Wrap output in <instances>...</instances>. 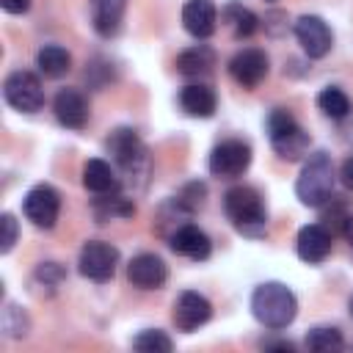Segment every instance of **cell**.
I'll use <instances>...</instances> for the list:
<instances>
[{
	"mask_svg": "<svg viewBox=\"0 0 353 353\" xmlns=\"http://www.w3.org/2000/svg\"><path fill=\"white\" fill-rule=\"evenodd\" d=\"M3 331H6V336H11V339H22V336H28V331H30V317L25 314V309L22 306H17V303H6V309H3Z\"/></svg>",
	"mask_w": 353,
	"mask_h": 353,
	"instance_id": "obj_28",
	"label": "cell"
},
{
	"mask_svg": "<svg viewBox=\"0 0 353 353\" xmlns=\"http://www.w3.org/2000/svg\"><path fill=\"white\" fill-rule=\"evenodd\" d=\"M251 314L265 328L281 331V328H287L295 320V314H298V298L281 281H262L251 292Z\"/></svg>",
	"mask_w": 353,
	"mask_h": 353,
	"instance_id": "obj_1",
	"label": "cell"
},
{
	"mask_svg": "<svg viewBox=\"0 0 353 353\" xmlns=\"http://www.w3.org/2000/svg\"><path fill=\"white\" fill-rule=\"evenodd\" d=\"M91 25L99 36L110 39L119 33L121 28V19H124V8H127V0H91Z\"/></svg>",
	"mask_w": 353,
	"mask_h": 353,
	"instance_id": "obj_17",
	"label": "cell"
},
{
	"mask_svg": "<svg viewBox=\"0 0 353 353\" xmlns=\"http://www.w3.org/2000/svg\"><path fill=\"white\" fill-rule=\"evenodd\" d=\"M105 146H108L110 157L116 160V165L130 176V182L141 179V182L146 185L149 154H146V146H143V141L138 138L135 130H130V127H119V130H113V132L108 135Z\"/></svg>",
	"mask_w": 353,
	"mask_h": 353,
	"instance_id": "obj_4",
	"label": "cell"
},
{
	"mask_svg": "<svg viewBox=\"0 0 353 353\" xmlns=\"http://www.w3.org/2000/svg\"><path fill=\"white\" fill-rule=\"evenodd\" d=\"M268 55L259 47H245L229 61V72L243 88H256L268 77Z\"/></svg>",
	"mask_w": 353,
	"mask_h": 353,
	"instance_id": "obj_10",
	"label": "cell"
},
{
	"mask_svg": "<svg viewBox=\"0 0 353 353\" xmlns=\"http://www.w3.org/2000/svg\"><path fill=\"white\" fill-rule=\"evenodd\" d=\"M33 281H39L41 287L55 290L58 284L66 281V270H63L61 262H41V265L36 268V273H33Z\"/></svg>",
	"mask_w": 353,
	"mask_h": 353,
	"instance_id": "obj_29",
	"label": "cell"
},
{
	"mask_svg": "<svg viewBox=\"0 0 353 353\" xmlns=\"http://www.w3.org/2000/svg\"><path fill=\"white\" fill-rule=\"evenodd\" d=\"M83 185H85V190H91L97 196H105V193H116L119 185H121V179L116 176V171L110 168V163H105L99 157H91L83 165Z\"/></svg>",
	"mask_w": 353,
	"mask_h": 353,
	"instance_id": "obj_19",
	"label": "cell"
},
{
	"mask_svg": "<svg viewBox=\"0 0 353 353\" xmlns=\"http://www.w3.org/2000/svg\"><path fill=\"white\" fill-rule=\"evenodd\" d=\"M176 199L193 212V210H199V207L204 204V199H207V185H204V182H188V185L179 190Z\"/></svg>",
	"mask_w": 353,
	"mask_h": 353,
	"instance_id": "obj_30",
	"label": "cell"
},
{
	"mask_svg": "<svg viewBox=\"0 0 353 353\" xmlns=\"http://www.w3.org/2000/svg\"><path fill=\"white\" fill-rule=\"evenodd\" d=\"M182 25L196 39H210L218 25V11L212 0H188L182 8Z\"/></svg>",
	"mask_w": 353,
	"mask_h": 353,
	"instance_id": "obj_16",
	"label": "cell"
},
{
	"mask_svg": "<svg viewBox=\"0 0 353 353\" xmlns=\"http://www.w3.org/2000/svg\"><path fill=\"white\" fill-rule=\"evenodd\" d=\"M284 19H287L284 11H268L262 22H265V30H268L270 36H281V33L287 30V22H284Z\"/></svg>",
	"mask_w": 353,
	"mask_h": 353,
	"instance_id": "obj_32",
	"label": "cell"
},
{
	"mask_svg": "<svg viewBox=\"0 0 353 353\" xmlns=\"http://www.w3.org/2000/svg\"><path fill=\"white\" fill-rule=\"evenodd\" d=\"M317 108L328 116V119H345L350 113V97L336 88V85H328L317 94Z\"/></svg>",
	"mask_w": 353,
	"mask_h": 353,
	"instance_id": "obj_25",
	"label": "cell"
},
{
	"mask_svg": "<svg viewBox=\"0 0 353 353\" xmlns=\"http://www.w3.org/2000/svg\"><path fill=\"white\" fill-rule=\"evenodd\" d=\"M80 273L91 281H108L113 279L116 268H119V248L105 243V240H88L80 248Z\"/></svg>",
	"mask_w": 353,
	"mask_h": 353,
	"instance_id": "obj_7",
	"label": "cell"
},
{
	"mask_svg": "<svg viewBox=\"0 0 353 353\" xmlns=\"http://www.w3.org/2000/svg\"><path fill=\"white\" fill-rule=\"evenodd\" d=\"M127 279L138 290H160L168 279V268L157 254H138L127 265Z\"/></svg>",
	"mask_w": 353,
	"mask_h": 353,
	"instance_id": "obj_12",
	"label": "cell"
},
{
	"mask_svg": "<svg viewBox=\"0 0 353 353\" xmlns=\"http://www.w3.org/2000/svg\"><path fill=\"white\" fill-rule=\"evenodd\" d=\"M251 165V146L240 138L221 141L210 152V174L218 179H237Z\"/></svg>",
	"mask_w": 353,
	"mask_h": 353,
	"instance_id": "obj_6",
	"label": "cell"
},
{
	"mask_svg": "<svg viewBox=\"0 0 353 353\" xmlns=\"http://www.w3.org/2000/svg\"><path fill=\"white\" fill-rule=\"evenodd\" d=\"M309 132L301 127V124H292L290 130H284V132H279V135H273L270 138V146H273V152L281 157V160H301L306 152H309Z\"/></svg>",
	"mask_w": 353,
	"mask_h": 353,
	"instance_id": "obj_20",
	"label": "cell"
},
{
	"mask_svg": "<svg viewBox=\"0 0 353 353\" xmlns=\"http://www.w3.org/2000/svg\"><path fill=\"white\" fill-rule=\"evenodd\" d=\"M55 119L69 130H83L88 121V102L77 88H61L52 99Z\"/></svg>",
	"mask_w": 353,
	"mask_h": 353,
	"instance_id": "obj_13",
	"label": "cell"
},
{
	"mask_svg": "<svg viewBox=\"0 0 353 353\" xmlns=\"http://www.w3.org/2000/svg\"><path fill=\"white\" fill-rule=\"evenodd\" d=\"M334 193V163L328 152H314L303 163L298 182H295V196L306 207H323Z\"/></svg>",
	"mask_w": 353,
	"mask_h": 353,
	"instance_id": "obj_3",
	"label": "cell"
},
{
	"mask_svg": "<svg viewBox=\"0 0 353 353\" xmlns=\"http://www.w3.org/2000/svg\"><path fill=\"white\" fill-rule=\"evenodd\" d=\"M3 97L19 113H36L44 108V88L33 72H11L3 83Z\"/></svg>",
	"mask_w": 353,
	"mask_h": 353,
	"instance_id": "obj_5",
	"label": "cell"
},
{
	"mask_svg": "<svg viewBox=\"0 0 353 353\" xmlns=\"http://www.w3.org/2000/svg\"><path fill=\"white\" fill-rule=\"evenodd\" d=\"M223 210L234 229L243 234H262L268 223V210L256 188L251 185H234L223 193Z\"/></svg>",
	"mask_w": 353,
	"mask_h": 353,
	"instance_id": "obj_2",
	"label": "cell"
},
{
	"mask_svg": "<svg viewBox=\"0 0 353 353\" xmlns=\"http://www.w3.org/2000/svg\"><path fill=\"white\" fill-rule=\"evenodd\" d=\"M179 105L188 116H196V119H210L218 108V97L215 91L207 85V83H190L182 88L179 94Z\"/></svg>",
	"mask_w": 353,
	"mask_h": 353,
	"instance_id": "obj_18",
	"label": "cell"
},
{
	"mask_svg": "<svg viewBox=\"0 0 353 353\" xmlns=\"http://www.w3.org/2000/svg\"><path fill=\"white\" fill-rule=\"evenodd\" d=\"M0 229H3V234H0V254H8L14 248V243H17V237H19L17 218L11 212H3L0 215Z\"/></svg>",
	"mask_w": 353,
	"mask_h": 353,
	"instance_id": "obj_31",
	"label": "cell"
},
{
	"mask_svg": "<svg viewBox=\"0 0 353 353\" xmlns=\"http://www.w3.org/2000/svg\"><path fill=\"white\" fill-rule=\"evenodd\" d=\"M36 66H39V72H41L44 77L58 80V77H63V74L69 72L72 55H69L66 47H61V44H44V47L36 52Z\"/></svg>",
	"mask_w": 353,
	"mask_h": 353,
	"instance_id": "obj_22",
	"label": "cell"
},
{
	"mask_svg": "<svg viewBox=\"0 0 353 353\" xmlns=\"http://www.w3.org/2000/svg\"><path fill=\"white\" fill-rule=\"evenodd\" d=\"M0 6L8 14H25L30 8V0H0Z\"/></svg>",
	"mask_w": 353,
	"mask_h": 353,
	"instance_id": "obj_33",
	"label": "cell"
},
{
	"mask_svg": "<svg viewBox=\"0 0 353 353\" xmlns=\"http://www.w3.org/2000/svg\"><path fill=\"white\" fill-rule=\"evenodd\" d=\"M25 218L39 229H52L61 215V196L52 185H36L22 199Z\"/></svg>",
	"mask_w": 353,
	"mask_h": 353,
	"instance_id": "obj_8",
	"label": "cell"
},
{
	"mask_svg": "<svg viewBox=\"0 0 353 353\" xmlns=\"http://www.w3.org/2000/svg\"><path fill=\"white\" fill-rule=\"evenodd\" d=\"M342 182L353 190V157H347V160L342 163Z\"/></svg>",
	"mask_w": 353,
	"mask_h": 353,
	"instance_id": "obj_34",
	"label": "cell"
},
{
	"mask_svg": "<svg viewBox=\"0 0 353 353\" xmlns=\"http://www.w3.org/2000/svg\"><path fill=\"white\" fill-rule=\"evenodd\" d=\"M342 345H345L342 331L334 325H317L306 334V347L314 353H336L342 350Z\"/></svg>",
	"mask_w": 353,
	"mask_h": 353,
	"instance_id": "obj_24",
	"label": "cell"
},
{
	"mask_svg": "<svg viewBox=\"0 0 353 353\" xmlns=\"http://www.w3.org/2000/svg\"><path fill=\"white\" fill-rule=\"evenodd\" d=\"M212 317V303L204 298V295H199V292H193V290H185L176 301H174V325L179 328V331H196L199 325H204L207 320Z\"/></svg>",
	"mask_w": 353,
	"mask_h": 353,
	"instance_id": "obj_11",
	"label": "cell"
},
{
	"mask_svg": "<svg viewBox=\"0 0 353 353\" xmlns=\"http://www.w3.org/2000/svg\"><path fill=\"white\" fill-rule=\"evenodd\" d=\"M350 314H353V301H350Z\"/></svg>",
	"mask_w": 353,
	"mask_h": 353,
	"instance_id": "obj_36",
	"label": "cell"
},
{
	"mask_svg": "<svg viewBox=\"0 0 353 353\" xmlns=\"http://www.w3.org/2000/svg\"><path fill=\"white\" fill-rule=\"evenodd\" d=\"M223 17H226V22L234 28V36H237V39H248V36L259 28L256 14H254V11H248V8H245V6H240V3H229V6H226V11H223Z\"/></svg>",
	"mask_w": 353,
	"mask_h": 353,
	"instance_id": "obj_26",
	"label": "cell"
},
{
	"mask_svg": "<svg viewBox=\"0 0 353 353\" xmlns=\"http://www.w3.org/2000/svg\"><path fill=\"white\" fill-rule=\"evenodd\" d=\"M132 347H135L138 353H171V350H174V342H171V336H168L165 331H160V328H146V331H141V334L132 339Z\"/></svg>",
	"mask_w": 353,
	"mask_h": 353,
	"instance_id": "obj_27",
	"label": "cell"
},
{
	"mask_svg": "<svg viewBox=\"0 0 353 353\" xmlns=\"http://www.w3.org/2000/svg\"><path fill=\"white\" fill-rule=\"evenodd\" d=\"M215 66V52L207 44H196L176 55V69L185 77H207Z\"/></svg>",
	"mask_w": 353,
	"mask_h": 353,
	"instance_id": "obj_21",
	"label": "cell"
},
{
	"mask_svg": "<svg viewBox=\"0 0 353 353\" xmlns=\"http://www.w3.org/2000/svg\"><path fill=\"white\" fill-rule=\"evenodd\" d=\"M342 234L347 237V243H350V248H353V212L347 215V221H345V229H342Z\"/></svg>",
	"mask_w": 353,
	"mask_h": 353,
	"instance_id": "obj_35",
	"label": "cell"
},
{
	"mask_svg": "<svg viewBox=\"0 0 353 353\" xmlns=\"http://www.w3.org/2000/svg\"><path fill=\"white\" fill-rule=\"evenodd\" d=\"M168 245H171L174 254H182V256L196 259V262L207 259L210 251H212L210 237H207L199 226H193V223H182L179 229H174V232L168 234Z\"/></svg>",
	"mask_w": 353,
	"mask_h": 353,
	"instance_id": "obj_14",
	"label": "cell"
},
{
	"mask_svg": "<svg viewBox=\"0 0 353 353\" xmlns=\"http://www.w3.org/2000/svg\"><path fill=\"white\" fill-rule=\"evenodd\" d=\"M295 39L309 58H325L334 47V33H331L328 22L317 14H303L295 22Z\"/></svg>",
	"mask_w": 353,
	"mask_h": 353,
	"instance_id": "obj_9",
	"label": "cell"
},
{
	"mask_svg": "<svg viewBox=\"0 0 353 353\" xmlns=\"http://www.w3.org/2000/svg\"><path fill=\"white\" fill-rule=\"evenodd\" d=\"M94 215L99 223L113 221V218H132L135 215V204L119 193H105L94 201Z\"/></svg>",
	"mask_w": 353,
	"mask_h": 353,
	"instance_id": "obj_23",
	"label": "cell"
},
{
	"mask_svg": "<svg viewBox=\"0 0 353 353\" xmlns=\"http://www.w3.org/2000/svg\"><path fill=\"white\" fill-rule=\"evenodd\" d=\"M295 248H298V256L303 262L317 265V262H323L331 254V232L323 223H306L298 232Z\"/></svg>",
	"mask_w": 353,
	"mask_h": 353,
	"instance_id": "obj_15",
	"label": "cell"
}]
</instances>
